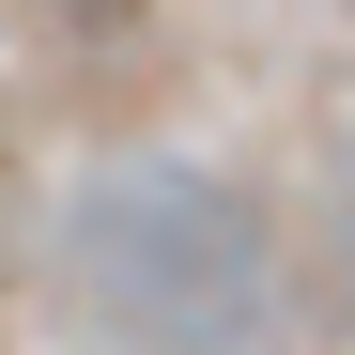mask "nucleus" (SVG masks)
<instances>
[{"label": "nucleus", "mask_w": 355, "mask_h": 355, "mask_svg": "<svg viewBox=\"0 0 355 355\" xmlns=\"http://www.w3.org/2000/svg\"><path fill=\"white\" fill-rule=\"evenodd\" d=\"M62 309L93 355H263L278 324L263 216L201 170H108L62 216Z\"/></svg>", "instance_id": "obj_1"}]
</instances>
